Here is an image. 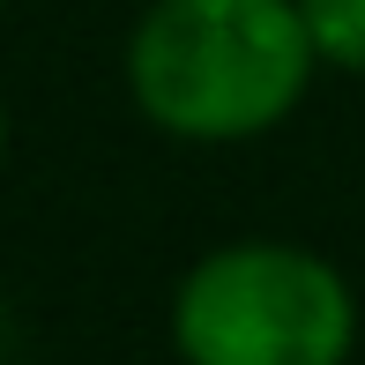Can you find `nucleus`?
<instances>
[{"label": "nucleus", "instance_id": "1", "mask_svg": "<svg viewBox=\"0 0 365 365\" xmlns=\"http://www.w3.org/2000/svg\"><path fill=\"white\" fill-rule=\"evenodd\" d=\"M313 38L298 0H149L127 30V97L194 149L261 142L306 105Z\"/></svg>", "mask_w": 365, "mask_h": 365}, {"label": "nucleus", "instance_id": "2", "mask_svg": "<svg viewBox=\"0 0 365 365\" xmlns=\"http://www.w3.org/2000/svg\"><path fill=\"white\" fill-rule=\"evenodd\" d=\"M179 365H351L358 291L298 239H224L172 291Z\"/></svg>", "mask_w": 365, "mask_h": 365}, {"label": "nucleus", "instance_id": "3", "mask_svg": "<svg viewBox=\"0 0 365 365\" xmlns=\"http://www.w3.org/2000/svg\"><path fill=\"white\" fill-rule=\"evenodd\" d=\"M313 60L336 75H365V0H298Z\"/></svg>", "mask_w": 365, "mask_h": 365}, {"label": "nucleus", "instance_id": "4", "mask_svg": "<svg viewBox=\"0 0 365 365\" xmlns=\"http://www.w3.org/2000/svg\"><path fill=\"white\" fill-rule=\"evenodd\" d=\"M8 343H15V328H8V298H0V365H8Z\"/></svg>", "mask_w": 365, "mask_h": 365}, {"label": "nucleus", "instance_id": "5", "mask_svg": "<svg viewBox=\"0 0 365 365\" xmlns=\"http://www.w3.org/2000/svg\"><path fill=\"white\" fill-rule=\"evenodd\" d=\"M0 164H8V105H0Z\"/></svg>", "mask_w": 365, "mask_h": 365}, {"label": "nucleus", "instance_id": "6", "mask_svg": "<svg viewBox=\"0 0 365 365\" xmlns=\"http://www.w3.org/2000/svg\"><path fill=\"white\" fill-rule=\"evenodd\" d=\"M0 8H8V0H0Z\"/></svg>", "mask_w": 365, "mask_h": 365}]
</instances>
